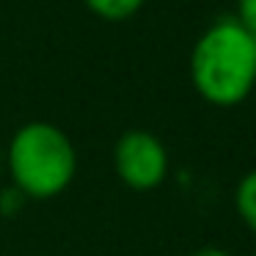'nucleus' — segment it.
Instances as JSON below:
<instances>
[{
    "label": "nucleus",
    "instance_id": "nucleus-10",
    "mask_svg": "<svg viewBox=\"0 0 256 256\" xmlns=\"http://www.w3.org/2000/svg\"><path fill=\"white\" fill-rule=\"evenodd\" d=\"M254 256H256V254H254Z\"/></svg>",
    "mask_w": 256,
    "mask_h": 256
},
{
    "label": "nucleus",
    "instance_id": "nucleus-3",
    "mask_svg": "<svg viewBox=\"0 0 256 256\" xmlns=\"http://www.w3.org/2000/svg\"><path fill=\"white\" fill-rule=\"evenodd\" d=\"M116 174L130 190L149 193L157 190L168 176V149L154 132L127 130L113 149Z\"/></svg>",
    "mask_w": 256,
    "mask_h": 256
},
{
    "label": "nucleus",
    "instance_id": "nucleus-2",
    "mask_svg": "<svg viewBox=\"0 0 256 256\" xmlns=\"http://www.w3.org/2000/svg\"><path fill=\"white\" fill-rule=\"evenodd\" d=\"M8 174L25 198H56L78 174L74 144L56 124L28 122L8 144Z\"/></svg>",
    "mask_w": 256,
    "mask_h": 256
},
{
    "label": "nucleus",
    "instance_id": "nucleus-1",
    "mask_svg": "<svg viewBox=\"0 0 256 256\" xmlns=\"http://www.w3.org/2000/svg\"><path fill=\"white\" fill-rule=\"evenodd\" d=\"M190 80L201 100L234 108L256 88V42L234 17L212 22L190 52Z\"/></svg>",
    "mask_w": 256,
    "mask_h": 256
},
{
    "label": "nucleus",
    "instance_id": "nucleus-4",
    "mask_svg": "<svg viewBox=\"0 0 256 256\" xmlns=\"http://www.w3.org/2000/svg\"><path fill=\"white\" fill-rule=\"evenodd\" d=\"M234 206H237V215L242 218V223L256 234V168L248 171L237 182V190H234Z\"/></svg>",
    "mask_w": 256,
    "mask_h": 256
},
{
    "label": "nucleus",
    "instance_id": "nucleus-6",
    "mask_svg": "<svg viewBox=\"0 0 256 256\" xmlns=\"http://www.w3.org/2000/svg\"><path fill=\"white\" fill-rule=\"evenodd\" d=\"M237 20L256 42V0H237Z\"/></svg>",
    "mask_w": 256,
    "mask_h": 256
},
{
    "label": "nucleus",
    "instance_id": "nucleus-9",
    "mask_svg": "<svg viewBox=\"0 0 256 256\" xmlns=\"http://www.w3.org/2000/svg\"><path fill=\"white\" fill-rule=\"evenodd\" d=\"M0 176H3V152H0Z\"/></svg>",
    "mask_w": 256,
    "mask_h": 256
},
{
    "label": "nucleus",
    "instance_id": "nucleus-5",
    "mask_svg": "<svg viewBox=\"0 0 256 256\" xmlns=\"http://www.w3.org/2000/svg\"><path fill=\"white\" fill-rule=\"evenodd\" d=\"M86 6L108 22H122L144 6V0H86Z\"/></svg>",
    "mask_w": 256,
    "mask_h": 256
},
{
    "label": "nucleus",
    "instance_id": "nucleus-8",
    "mask_svg": "<svg viewBox=\"0 0 256 256\" xmlns=\"http://www.w3.org/2000/svg\"><path fill=\"white\" fill-rule=\"evenodd\" d=\"M188 256H232V254L223 250V248H215V245H204V248L193 250V254H188Z\"/></svg>",
    "mask_w": 256,
    "mask_h": 256
},
{
    "label": "nucleus",
    "instance_id": "nucleus-7",
    "mask_svg": "<svg viewBox=\"0 0 256 256\" xmlns=\"http://www.w3.org/2000/svg\"><path fill=\"white\" fill-rule=\"evenodd\" d=\"M25 201H28V198H25V196L12 184V190H8V193L0 196V212H3V215H14L17 210H22Z\"/></svg>",
    "mask_w": 256,
    "mask_h": 256
}]
</instances>
